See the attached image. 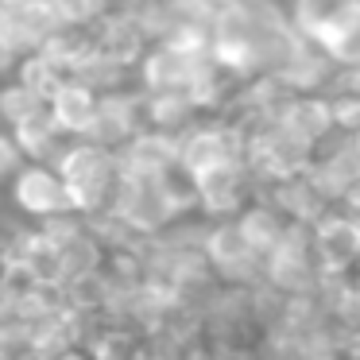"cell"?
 <instances>
[{"label": "cell", "mask_w": 360, "mask_h": 360, "mask_svg": "<svg viewBox=\"0 0 360 360\" xmlns=\"http://www.w3.org/2000/svg\"><path fill=\"white\" fill-rule=\"evenodd\" d=\"M213 66L210 51H182L174 43H151L143 58L136 63L132 78L143 94H159V89H186Z\"/></svg>", "instance_id": "cell-7"}, {"label": "cell", "mask_w": 360, "mask_h": 360, "mask_svg": "<svg viewBox=\"0 0 360 360\" xmlns=\"http://www.w3.org/2000/svg\"><path fill=\"white\" fill-rule=\"evenodd\" d=\"M70 78H78V82H86V86H94L97 94H112V89H124V86H132V66H124V63H117L112 55H105L101 47H89V55L82 58L78 66H74V74Z\"/></svg>", "instance_id": "cell-17"}, {"label": "cell", "mask_w": 360, "mask_h": 360, "mask_svg": "<svg viewBox=\"0 0 360 360\" xmlns=\"http://www.w3.org/2000/svg\"><path fill=\"white\" fill-rule=\"evenodd\" d=\"M264 283L279 295H310L321 287V267L314 256L310 225H290L287 236L264 256Z\"/></svg>", "instance_id": "cell-3"}, {"label": "cell", "mask_w": 360, "mask_h": 360, "mask_svg": "<svg viewBox=\"0 0 360 360\" xmlns=\"http://www.w3.org/2000/svg\"><path fill=\"white\" fill-rule=\"evenodd\" d=\"M120 155V171L136 174V179H159V174L179 167V132H163V128H143L136 132Z\"/></svg>", "instance_id": "cell-10"}, {"label": "cell", "mask_w": 360, "mask_h": 360, "mask_svg": "<svg viewBox=\"0 0 360 360\" xmlns=\"http://www.w3.org/2000/svg\"><path fill=\"white\" fill-rule=\"evenodd\" d=\"M143 117H148V128L186 132L202 112L186 89H159V94H143Z\"/></svg>", "instance_id": "cell-16"}, {"label": "cell", "mask_w": 360, "mask_h": 360, "mask_svg": "<svg viewBox=\"0 0 360 360\" xmlns=\"http://www.w3.org/2000/svg\"><path fill=\"white\" fill-rule=\"evenodd\" d=\"M16 78L24 82V86H32L39 97H47V101H51V97H55V89L63 86V82L70 78V74H66V70H58V66L51 63V58L43 55V51H32V55H24V58H20Z\"/></svg>", "instance_id": "cell-19"}, {"label": "cell", "mask_w": 360, "mask_h": 360, "mask_svg": "<svg viewBox=\"0 0 360 360\" xmlns=\"http://www.w3.org/2000/svg\"><path fill=\"white\" fill-rule=\"evenodd\" d=\"M326 97H329V112H333L337 132H360V89L345 78V70Z\"/></svg>", "instance_id": "cell-21"}, {"label": "cell", "mask_w": 360, "mask_h": 360, "mask_svg": "<svg viewBox=\"0 0 360 360\" xmlns=\"http://www.w3.org/2000/svg\"><path fill=\"white\" fill-rule=\"evenodd\" d=\"M12 132H16V143L24 148L27 163H55L58 151H63V148H66V140H70V136H66L63 128L55 124L51 109L32 112L27 120L12 124Z\"/></svg>", "instance_id": "cell-15"}, {"label": "cell", "mask_w": 360, "mask_h": 360, "mask_svg": "<svg viewBox=\"0 0 360 360\" xmlns=\"http://www.w3.org/2000/svg\"><path fill=\"white\" fill-rule=\"evenodd\" d=\"M194 186H198V213L210 217V221L236 217L252 198H259V182L252 179L248 163L213 167V171L198 174Z\"/></svg>", "instance_id": "cell-8"}, {"label": "cell", "mask_w": 360, "mask_h": 360, "mask_svg": "<svg viewBox=\"0 0 360 360\" xmlns=\"http://www.w3.org/2000/svg\"><path fill=\"white\" fill-rule=\"evenodd\" d=\"M275 124L287 136H295L298 143H306L310 151H318L337 132L326 94H290L287 105L279 109V117H275Z\"/></svg>", "instance_id": "cell-11"}, {"label": "cell", "mask_w": 360, "mask_h": 360, "mask_svg": "<svg viewBox=\"0 0 360 360\" xmlns=\"http://www.w3.org/2000/svg\"><path fill=\"white\" fill-rule=\"evenodd\" d=\"M55 167L66 179L74 213H82V217H101V213L112 210L120 179H124L120 155L112 148H101V143L78 136V140H66V148L58 151Z\"/></svg>", "instance_id": "cell-1"}, {"label": "cell", "mask_w": 360, "mask_h": 360, "mask_svg": "<svg viewBox=\"0 0 360 360\" xmlns=\"http://www.w3.org/2000/svg\"><path fill=\"white\" fill-rule=\"evenodd\" d=\"M89 35H94V43L105 51V55H112L117 63L132 66L143 58V51L151 47L148 32L140 27V20H136V12L128 8V4H120V8H112L109 16H101L94 27H89Z\"/></svg>", "instance_id": "cell-12"}, {"label": "cell", "mask_w": 360, "mask_h": 360, "mask_svg": "<svg viewBox=\"0 0 360 360\" xmlns=\"http://www.w3.org/2000/svg\"><path fill=\"white\" fill-rule=\"evenodd\" d=\"M314 256H318L321 279L352 275L360 267V217L341 205H329L318 221L310 225Z\"/></svg>", "instance_id": "cell-6"}, {"label": "cell", "mask_w": 360, "mask_h": 360, "mask_svg": "<svg viewBox=\"0 0 360 360\" xmlns=\"http://www.w3.org/2000/svg\"><path fill=\"white\" fill-rule=\"evenodd\" d=\"M124 4H132V0H124Z\"/></svg>", "instance_id": "cell-27"}, {"label": "cell", "mask_w": 360, "mask_h": 360, "mask_svg": "<svg viewBox=\"0 0 360 360\" xmlns=\"http://www.w3.org/2000/svg\"><path fill=\"white\" fill-rule=\"evenodd\" d=\"M356 8L360 0H287V16L295 24V32L302 39H310L314 47L326 43Z\"/></svg>", "instance_id": "cell-13"}, {"label": "cell", "mask_w": 360, "mask_h": 360, "mask_svg": "<svg viewBox=\"0 0 360 360\" xmlns=\"http://www.w3.org/2000/svg\"><path fill=\"white\" fill-rule=\"evenodd\" d=\"M20 58H24V55H20V51L8 43V35L0 32V86H4L8 78H16V66H20Z\"/></svg>", "instance_id": "cell-23"}, {"label": "cell", "mask_w": 360, "mask_h": 360, "mask_svg": "<svg viewBox=\"0 0 360 360\" xmlns=\"http://www.w3.org/2000/svg\"><path fill=\"white\" fill-rule=\"evenodd\" d=\"M97 105H101V94H97L94 86H86V82H78V78H66L63 86L55 89V97L47 101V109H51V117H55V124L63 128L70 140H78V136H86L89 124H94Z\"/></svg>", "instance_id": "cell-14"}, {"label": "cell", "mask_w": 360, "mask_h": 360, "mask_svg": "<svg viewBox=\"0 0 360 360\" xmlns=\"http://www.w3.org/2000/svg\"><path fill=\"white\" fill-rule=\"evenodd\" d=\"M148 128V117H143V89L124 86V89H112V94H101V105H97V117L89 124L86 140L101 143V148L120 151L136 132Z\"/></svg>", "instance_id": "cell-9"}, {"label": "cell", "mask_w": 360, "mask_h": 360, "mask_svg": "<svg viewBox=\"0 0 360 360\" xmlns=\"http://www.w3.org/2000/svg\"><path fill=\"white\" fill-rule=\"evenodd\" d=\"M47 109V97H39L32 86H24L20 78H8L4 86H0V124H20V120H27L32 112Z\"/></svg>", "instance_id": "cell-18"}, {"label": "cell", "mask_w": 360, "mask_h": 360, "mask_svg": "<svg viewBox=\"0 0 360 360\" xmlns=\"http://www.w3.org/2000/svg\"><path fill=\"white\" fill-rule=\"evenodd\" d=\"M27 360H47V356H43V352H39V349H35V352H32V356H27Z\"/></svg>", "instance_id": "cell-25"}, {"label": "cell", "mask_w": 360, "mask_h": 360, "mask_svg": "<svg viewBox=\"0 0 360 360\" xmlns=\"http://www.w3.org/2000/svg\"><path fill=\"white\" fill-rule=\"evenodd\" d=\"M225 163H244V128L233 117H198L179 132V167L198 179Z\"/></svg>", "instance_id": "cell-2"}, {"label": "cell", "mask_w": 360, "mask_h": 360, "mask_svg": "<svg viewBox=\"0 0 360 360\" xmlns=\"http://www.w3.org/2000/svg\"><path fill=\"white\" fill-rule=\"evenodd\" d=\"M248 4H267V0H248Z\"/></svg>", "instance_id": "cell-26"}, {"label": "cell", "mask_w": 360, "mask_h": 360, "mask_svg": "<svg viewBox=\"0 0 360 360\" xmlns=\"http://www.w3.org/2000/svg\"><path fill=\"white\" fill-rule=\"evenodd\" d=\"M202 248H205V259H210L217 283H233V287H256V283H264V256L248 244V236H244L236 217L210 221Z\"/></svg>", "instance_id": "cell-4"}, {"label": "cell", "mask_w": 360, "mask_h": 360, "mask_svg": "<svg viewBox=\"0 0 360 360\" xmlns=\"http://www.w3.org/2000/svg\"><path fill=\"white\" fill-rule=\"evenodd\" d=\"M318 47L329 55V63H333L337 70H356L360 66V8L352 12L326 43H318Z\"/></svg>", "instance_id": "cell-20"}, {"label": "cell", "mask_w": 360, "mask_h": 360, "mask_svg": "<svg viewBox=\"0 0 360 360\" xmlns=\"http://www.w3.org/2000/svg\"><path fill=\"white\" fill-rule=\"evenodd\" d=\"M24 163H27V155L16 143V132H12L8 124H0V186H8Z\"/></svg>", "instance_id": "cell-22"}, {"label": "cell", "mask_w": 360, "mask_h": 360, "mask_svg": "<svg viewBox=\"0 0 360 360\" xmlns=\"http://www.w3.org/2000/svg\"><path fill=\"white\" fill-rule=\"evenodd\" d=\"M345 78H349V82H352V86H356V89H360V66H356V70H345Z\"/></svg>", "instance_id": "cell-24"}, {"label": "cell", "mask_w": 360, "mask_h": 360, "mask_svg": "<svg viewBox=\"0 0 360 360\" xmlns=\"http://www.w3.org/2000/svg\"><path fill=\"white\" fill-rule=\"evenodd\" d=\"M4 190H8V205L24 221H32V225L63 217V213H74L66 179L58 174L55 163H24Z\"/></svg>", "instance_id": "cell-5"}]
</instances>
